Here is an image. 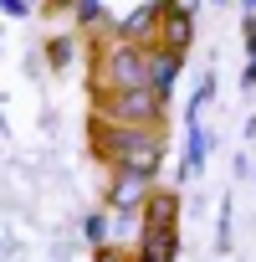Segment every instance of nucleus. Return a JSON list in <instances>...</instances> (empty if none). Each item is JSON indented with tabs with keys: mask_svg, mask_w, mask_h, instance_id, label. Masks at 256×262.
I'll return each instance as SVG.
<instances>
[{
	"mask_svg": "<svg viewBox=\"0 0 256 262\" xmlns=\"http://www.w3.org/2000/svg\"><path fill=\"white\" fill-rule=\"evenodd\" d=\"M190 41H195V16H190L185 6H164L159 47H169V52H190Z\"/></svg>",
	"mask_w": 256,
	"mask_h": 262,
	"instance_id": "nucleus-6",
	"label": "nucleus"
},
{
	"mask_svg": "<svg viewBox=\"0 0 256 262\" xmlns=\"http://www.w3.org/2000/svg\"><path fill=\"white\" fill-rule=\"evenodd\" d=\"M72 52H77V41H72V36L52 41V62H57V67H67V62H72Z\"/></svg>",
	"mask_w": 256,
	"mask_h": 262,
	"instance_id": "nucleus-13",
	"label": "nucleus"
},
{
	"mask_svg": "<svg viewBox=\"0 0 256 262\" xmlns=\"http://www.w3.org/2000/svg\"><path fill=\"white\" fill-rule=\"evenodd\" d=\"M134 262H159V257H149V252H134Z\"/></svg>",
	"mask_w": 256,
	"mask_h": 262,
	"instance_id": "nucleus-16",
	"label": "nucleus"
},
{
	"mask_svg": "<svg viewBox=\"0 0 256 262\" xmlns=\"http://www.w3.org/2000/svg\"><path fill=\"white\" fill-rule=\"evenodd\" d=\"M92 262H134V257H123V252H113V247H97V257Z\"/></svg>",
	"mask_w": 256,
	"mask_h": 262,
	"instance_id": "nucleus-14",
	"label": "nucleus"
},
{
	"mask_svg": "<svg viewBox=\"0 0 256 262\" xmlns=\"http://www.w3.org/2000/svg\"><path fill=\"white\" fill-rule=\"evenodd\" d=\"M241 6H246V16H251V11H256V0H241Z\"/></svg>",
	"mask_w": 256,
	"mask_h": 262,
	"instance_id": "nucleus-17",
	"label": "nucleus"
},
{
	"mask_svg": "<svg viewBox=\"0 0 256 262\" xmlns=\"http://www.w3.org/2000/svg\"><path fill=\"white\" fill-rule=\"evenodd\" d=\"M205 155H210V134L195 123V128H190V144H185V165H190V170H200V165H205Z\"/></svg>",
	"mask_w": 256,
	"mask_h": 262,
	"instance_id": "nucleus-9",
	"label": "nucleus"
},
{
	"mask_svg": "<svg viewBox=\"0 0 256 262\" xmlns=\"http://www.w3.org/2000/svg\"><path fill=\"white\" fill-rule=\"evenodd\" d=\"M52 6H77V0H52Z\"/></svg>",
	"mask_w": 256,
	"mask_h": 262,
	"instance_id": "nucleus-18",
	"label": "nucleus"
},
{
	"mask_svg": "<svg viewBox=\"0 0 256 262\" xmlns=\"http://www.w3.org/2000/svg\"><path fill=\"white\" fill-rule=\"evenodd\" d=\"M154 195V180L149 175H134V170H113V185H108V206L123 216V211H144Z\"/></svg>",
	"mask_w": 256,
	"mask_h": 262,
	"instance_id": "nucleus-4",
	"label": "nucleus"
},
{
	"mask_svg": "<svg viewBox=\"0 0 256 262\" xmlns=\"http://www.w3.org/2000/svg\"><path fill=\"white\" fill-rule=\"evenodd\" d=\"M77 21L82 26H103V6L97 0H77Z\"/></svg>",
	"mask_w": 256,
	"mask_h": 262,
	"instance_id": "nucleus-12",
	"label": "nucleus"
},
{
	"mask_svg": "<svg viewBox=\"0 0 256 262\" xmlns=\"http://www.w3.org/2000/svg\"><path fill=\"white\" fill-rule=\"evenodd\" d=\"M164 6H169V0H159V6H144V11H134L128 21H118V26H113V36L149 47V36H159V26H164Z\"/></svg>",
	"mask_w": 256,
	"mask_h": 262,
	"instance_id": "nucleus-5",
	"label": "nucleus"
},
{
	"mask_svg": "<svg viewBox=\"0 0 256 262\" xmlns=\"http://www.w3.org/2000/svg\"><path fill=\"white\" fill-rule=\"evenodd\" d=\"M180 62H185V52H169V47H154V57H149V88L169 98V88H174V77H180Z\"/></svg>",
	"mask_w": 256,
	"mask_h": 262,
	"instance_id": "nucleus-7",
	"label": "nucleus"
},
{
	"mask_svg": "<svg viewBox=\"0 0 256 262\" xmlns=\"http://www.w3.org/2000/svg\"><path fill=\"white\" fill-rule=\"evenodd\" d=\"M82 236H87L92 247H103V242H108V216H103V211H97V216H87V221H82Z\"/></svg>",
	"mask_w": 256,
	"mask_h": 262,
	"instance_id": "nucleus-11",
	"label": "nucleus"
},
{
	"mask_svg": "<svg viewBox=\"0 0 256 262\" xmlns=\"http://www.w3.org/2000/svg\"><path fill=\"white\" fill-rule=\"evenodd\" d=\"M149 57L154 47H139V41H123L113 36L92 67V88L97 93H128V88H149Z\"/></svg>",
	"mask_w": 256,
	"mask_h": 262,
	"instance_id": "nucleus-2",
	"label": "nucleus"
},
{
	"mask_svg": "<svg viewBox=\"0 0 256 262\" xmlns=\"http://www.w3.org/2000/svg\"><path fill=\"white\" fill-rule=\"evenodd\" d=\"M6 16H26V0H6Z\"/></svg>",
	"mask_w": 256,
	"mask_h": 262,
	"instance_id": "nucleus-15",
	"label": "nucleus"
},
{
	"mask_svg": "<svg viewBox=\"0 0 256 262\" xmlns=\"http://www.w3.org/2000/svg\"><path fill=\"white\" fill-rule=\"evenodd\" d=\"M256 82V16H246V88Z\"/></svg>",
	"mask_w": 256,
	"mask_h": 262,
	"instance_id": "nucleus-10",
	"label": "nucleus"
},
{
	"mask_svg": "<svg viewBox=\"0 0 256 262\" xmlns=\"http://www.w3.org/2000/svg\"><path fill=\"white\" fill-rule=\"evenodd\" d=\"M174 216H180V195L174 190H154L149 206H144V226H174Z\"/></svg>",
	"mask_w": 256,
	"mask_h": 262,
	"instance_id": "nucleus-8",
	"label": "nucleus"
},
{
	"mask_svg": "<svg viewBox=\"0 0 256 262\" xmlns=\"http://www.w3.org/2000/svg\"><path fill=\"white\" fill-rule=\"evenodd\" d=\"M164 108H169V98L154 93V88L97 93V113L113 118V123H128V128H159V123H164Z\"/></svg>",
	"mask_w": 256,
	"mask_h": 262,
	"instance_id": "nucleus-3",
	"label": "nucleus"
},
{
	"mask_svg": "<svg viewBox=\"0 0 256 262\" xmlns=\"http://www.w3.org/2000/svg\"><path fill=\"white\" fill-rule=\"evenodd\" d=\"M92 149L113 170H134V175H149V180L164 170V134L159 128H128V123L92 113Z\"/></svg>",
	"mask_w": 256,
	"mask_h": 262,
	"instance_id": "nucleus-1",
	"label": "nucleus"
}]
</instances>
